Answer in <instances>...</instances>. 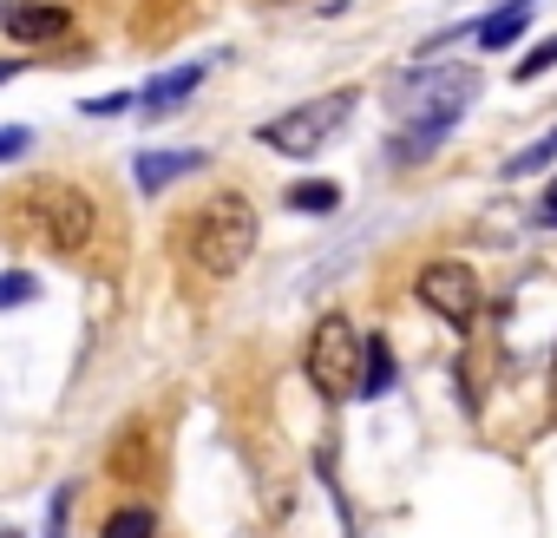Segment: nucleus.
<instances>
[{"mask_svg": "<svg viewBox=\"0 0 557 538\" xmlns=\"http://www.w3.org/2000/svg\"><path fill=\"white\" fill-rule=\"evenodd\" d=\"M472 99H479V73L472 66H420V73H407L400 93H394V106L407 119V132L394 138V164H420L459 125V112Z\"/></svg>", "mask_w": 557, "mask_h": 538, "instance_id": "nucleus-1", "label": "nucleus"}, {"mask_svg": "<svg viewBox=\"0 0 557 538\" xmlns=\"http://www.w3.org/2000/svg\"><path fill=\"white\" fill-rule=\"evenodd\" d=\"M190 262L203 269V277H236V269L249 262V249H256V210H249V197H236V191H223V197H210L197 217H190Z\"/></svg>", "mask_w": 557, "mask_h": 538, "instance_id": "nucleus-2", "label": "nucleus"}, {"mask_svg": "<svg viewBox=\"0 0 557 538\" xmlns=\"http://www.w3.org/2000/svg\"><path fill=\"white\" fill-rule=\"evenodd\" d=\"M309 381L322 401H355L361 394V335L348 316H322L309 335Z\"/></svg>", "mask_w": 557, "mask_h": 538, "instance_id": "nucleus-3", "label": "nucleus"}, {"mask_svg": "<svg viewBox=\"0 0 557 538\" xmlns=\"http://www.w3.org/2000/svg\"><path fill=\"white\" fill-rule=\"evenodd\" d=\"M348 106H355V93H329V99H309V106H296V112H283V119L256 125V138H262L269 151H283V158H315V151H322V145L342 132Z\"/></svg>", "mask_w": 557, "mask_h": 538, "instance_id": "nucleus-4", "label": "nucleus"}, {"mask_svg": "<svg viewBox=\"0 0 557 538\" xmlns=\"http://www.w3.org/2000/svg\"><path fill=\"white\" fill-rule=\"evenodd\" d=\"M34 210H40L47 249H60V256H79V249L92 243V230H99V204H92L79 184H47Z\"/></svg>", "mask_w": 557, "mask_h": 538, "instance_id": "nucleus-5", "label": "nucleus"}, {"mask_svg": "<svg viewBox=\"0 0 557 538\" xmlns=\"http://www.w3.org/2000/svg\"><path fill=\"white\" fill-rule=\"evenodd\" d=\"M413 290H420V303H426L446 329L466 335V329L479 322V269H466V262L446 256V262H426V269H420Z\"/></svg>", "mask_w": 557, "mask_h": 538, "instance_id": "nucleus-6", "label": "nucleus"}, {"mask_svg": "<svg viewBox=\"0 0 557 538\" xmlns=\"http://www.w3.org/2000/svg\"><path fill=\"white\" fill-rule=\"evenodd\" d=\"M106 473L125 479V486H151V479L164 473V447H158V433H151L145 420L119 427V440L106 447Z\"/></svg>", "mask_w": 557, "mask_h": 538, "instance_id": "nucleus-7", "label": "nucleus"}, {"mask_svg": "<svg viewBox=\"0 0 557 538\" xmlns=\"http://www.w3.org/2000/svg\"><path fill=\"white\" fill-rule=\"evenodd\" d=\"M0 27H8V40H21V47H40V40H60L73 27V8H60V0H8V8H0Z\"/></svg>", "mask_w": 557, "mask_h": 538, "instance_id": "nucleus-8", "label": "nucleus"}, {"mask_svg": "<svg viewBox=\"0 0 557 538\" xmlns=\"http://www.w3.org/2000/svg\"><path fill=\"white\" fill-rule=\"evenodd\" d=\"M190 171H203V151H138V158H132V178H138L145 197H158L164 184H177V178H190Z\"/></svg>", "mask_w": 557, "mask_h": 538, "instance_id": "nucleus-9", "label": "nucleus"}, {"mask_svg": "<svg viewBox=\"0 0 557 538\" xmlns=\"http://www.w3.org/2000/svg\"><path fill=\"white\" fill-rule=\"evenodd\" d=\"M203 73H210V66H203V60H190V66H177V73H164V80H151V86H145L138 99H145L151 112H171V106H184V99H190V93L203 86Z\"/></svg>", "mask_w": 557, "mask_h": 538, "instance_id": "nucleus-10", "label": "nucleus"}, {"mask_svg": "<svg viewBox=\"0 0 557 538\" xmlns=\"http://www.w3.org/2000/svg\"><path fill=\"white\" fill-rule=\"evenodd\" d=\"M524 27H531V0H511V8H498V14L479 27V47H485V53H505Z\"/></svg>", "mask_w": 557, "mask_h": 538, "instance_id": "nucleus-11", "label": "nucleus"}, {"mask_svg": "<svg viewBox=\"0 0 557 538\" xmlns=\"http://www.w3.org/2000/svg\"><path fill=\"white\" fill-rule=\"evenodd\" d=\"M394 388V349H387V335H374V342H361V394H387Z\"/></svg>", "mask_w": 557, "mask_h": 538, "instance_id": "nucleus-12", "label": "nucleus"}, {"mask_svg": "<svg viewBox=\"0 0 557 538\" xmlns=\"http://www.w3.org/2000/svg\"><path fill=\"white\" fill-rule=\"evenodd\" d=\"M283 204H289V210H342V184H329V178H302V184L283 191Z\"/></svg>", "mask_w": 557, "mask_h": 538, "instance_id": "nucleus-13", "label": "nucleus"}, {"mask_svg": "<svg viewBox=\"0 0 557 538\" xmlns=\"http://www.w3.org/2000/svg\"><path fill=\"white\" fill-rule=\"evenodd\" d=\"M158 531V512L151 505H119V512H106V525H99V538H151Z\"/></svg>", "mask_w": 557, "mask_h": 538, "instance_id": "nucleus-14", "label": "nucleus"}, {"mask_svg": "<svg viewBox=\"0 0 557 538\" xmlns=\"http://www.w3.org/2000/svg\"><path fill=\"white\" fill-rule=\"evenodd\" d=\"M550 66H557V34H550V40H537V47L511 66V80H518V86H531V80H537V73H550Z\"/></svg>", "mask_w": 557, "mask_h": 538, "instance_id": "nucleus-15", "label": "nucleus"}, {"mask_svg": "<svg viewBox=\"0 0 557 538\" xmlns=\"http://www.w3.org/2000/svg\"><path fill=\"white\" fill-rule=\"evenodd\" d=\"M550 158H557V132H544L537 145H524V151H518L505 171H511V178H524V171H537V164H550Z\"/></svg>", "mask_w": 557, "mask_h": 538, "instance_id": "nucleus-16", "label": "nucleus"}, {"mask_svg": "<svg viewBox=\"0 0 557 538\" xmlns=\"http://www.w3.org/2000/svg\"><path fill=\"white\" fill-rule=\"evenodd\" d=\"M132 106H138V93H106V99H86L79 112L86 119H112V112H132Z\"/></svg>", "mask_w": 557, "mask_h": 538, "instance_id": "nucleus-17", "label": "nucleus"}, {"mask_svg": "<svg viewBox=\"0 0 557 538\" xmlns=\"http://www.w3.org/2000/svg\"><path fill=\"white\" fill-rule=\"evenodd\" d=\"M34 277H0V309H14V303H34Z\"/></svg>", "mask_w": 557, "mask_h": 538, "instance_id": "nucleus-18", "label": "nucleus"}, {"mask_svg": "<svg viewBox=\"0 0 557 538\" xmlns=\"http://www.w3.org/2000/svg\"><path fill=\"white\" fill-rule=\"evenodd\" d=\"M27 145H34V132H27V125H0V164H8V158H21Z\"/></svg>", "mask_w": 557, "mask_h": 538, "instance_id": "nucleus-19", "label": "nucleus"}, {"mask_svg": "<svg viewBox=\"0 0 557 538\" xmlns=\"http://www.w3.org/2000/svg\"><path fill=\"white\" fill-rule=\"evenodd\" d=\"M537 217H544V223H550V230H557V178H550V184H544V197H537Z\"/></svg>", "mask_w": 557, "mask_h": 538, "instance_id": "nucleus-20", "label": "nucleus"}, {"mask_svg": "<svg viewBox=\"0 0 557 538\" xmlns=\"http://www.w3.org/2000/svg\"><path fill=\"white\" fill-rule=\"evenodd\" d=\"M21 66H27V60H0V80H14V73H21Z\"/></svg>", "mask_w": 557, "mask_h": 538, "instance_id": "nucleus-21", "label": "nucleus"}]
</instances>
